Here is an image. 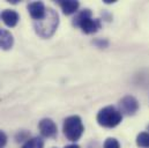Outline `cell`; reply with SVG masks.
Listing matches in <instances>:
<instances>
[{
    "label": "cell",
    "mask_w": 149,
    "mask_h": 148,
    "mask_svg": "<svg viewBox=\"0 0 149 148\" xmlns=\"http://www.w3.org/2000/svg\"><path fill=\"white\" fill-rule=\"evenodd\" d=\"M14 44V38L12 34L6 30L0 28V49L2 50H9Z\"/></svg>",
    "instance_id": "9c48e42d"
},
{
    "label": "cell",
    "mask_w": 149,
    "mask_h": 148,
    "mask_svg": "<svg viewBox=\"0 0 149 148\" xmlns=\"http://www.w3.org/2000/svg\"><path fill=\"white\" fill-rule=\"evenodd\" d=\"M1 20L3 21V23L9 27V28H13L17 24L19 20H20V16L19 14L15 12V10H12V9H5L1 12Z\"/></svg>",
    "instance_id": "ba28073f"
},
{
    "label": "cell",
    "mask_w": 149,
    "mask_h": 148,
    "mask_svg": "<svg viewBox=\"0 0 149 148\" xmlns=\"http://www.w3.org/2000/svg\"><path fill=\"white\" fill-rule=\"evenodd\" d=\"M7 144V135L5 134V132L0 131V148H3Z\"/></svg>",
    "instance_id": "5bb4252c"
},
{
    "label": "cell",
    "mask_w": 149,
    "mask_h": 148,
    "mask_svg": "<svg viewBox=\"0 0 149 148\" xmlns=\"http://www.w3.org/2000/svg\"><path fill=\"white\" fill-rule=\"evenodd\" d=\"M38 128L40 131V134L43 137L46 138H52L57 134V125L54 124V121L50 118H44L39 121L38 124Z\"/></svg>",
    "instance_id": "8992f818"
},
{
    "label": "cell",
    "mask_w": 149,
    "mask_h": 148,
    "mask_svg": "<svg viewBox=\"0 0 149 148\" xmlns=\"http://www.w3.org/2000/svg\"><path fill=\"white\" fill-rule=\"evenodd\" d=\"M119 108H120V112H124L125 114L132 116L139 109V102L133 96H125L124 98L120 100Z\"/></svg>",
    "instance_id": "5b68a950"
},
{
    "label": "cell",
    "mask_w": 149,
    "mask_h": 148,
    "mask_svg": "<svg viewBox=\"0 0 149 148\" xmlns=\"http://www.w3.org/2000/svg\"><path fill=\"white\" fill-rule=\"evenodd\" d=\"M58 3L61 7L64 14H66V15L73 14V13H75L77 10V8H79V2L74 1V0H67V1L60 0V1H58Z\"/></svg>",
    "instance_id": "30bf717a"
},
{
    "label": "cell",
    "mask_w": 149,
    "mask_h": 148,
    "mask_svg": "<svg viewBox=\"0 0 149 148\" xmlns=\"http://www.w3.org/2000/svg\"><path fill=\"white\" fill-rule=\"evenodd\" d=\"M148 130H149V126H148Z\"/></svg>",
    "instance_id": "2e32d148"
},
{
    "label": "cell",
    "mask_w": 149,
    "mask_h": 148,
    "mask_svg": "<svg viewBox=\"0 0 149 148\" xmlns=\"http://www.w3.org/2000/svg\"><path fill=\"white\" fill-rule=\"evenodd\" d=\"M136 145L139 147L149 148V132H141L136 137Z\"/></svg>",
    "instance_id": "8fae6325"
},
{
    "label": "cell",
    "mask_w": 149,
    "mask_h": 148,
    "mask_svg": "<svg viewBox=\"0 0 149 148\" xmlns=\"http://www.w3.org/2000/svg\"><path fill=\"white\" fill-rule=\"evenodd\" d=\"M65 148H80V146H77V145H68V146H66Z\"/></svg>",
    "instance_id": "9a60e30c"
},
{
    "label": "cell",
    "mask_w": 149,
    "mask_h": 148,
    "mask_svg": "<svg viewBox=\"0 0 149 148\" xmlns=\"http://www.w3.org/2000/svg\"><path fill=\"white\" fill-rule=\"evenodd\" d=\"M64 134L70 141H76L81 138L84 127L82 120L79 116H71L65 119L64 121Z\"/></svg>",
    "instance_id": "277c9868"
},
{
    "label": "cell",
    "mask_w": 149,
    "mask_h": 148,
    "mask_svg": "<svg viewBox=\"0 0 149 148\" xmlns=\"http://www.w3.org/2000/svg\"><path fill=\"white\" fill-rule=\"evenodd\" d=\"M123 114L114 107H105L97 113V123L103 127H116L120 124Z\"/></svg>",
    "instance_id": "3957f363"
},
{
    "label": "cell",
    "mask_w": 149,
    "mask_h": 148,
    "mask_svg": "<svg viewBox=\"0 0 149 148\" xmlns=\"http://www.w3.org/2000/svg\"><path fill=\"white\" fill-rule=\"evenodd\" d=\"M44 146V142L40 138H33V139H29L22 148H43Z\"/></svg>",
    "instance_id": "7c38bea8"
},
{
    "label": "cell",
    "mask_w": 149,
    "mask_h": 148,
    "mask_svg": "<svg viewBox=\"0 0 149 148\" xmlns=\"http://www.w3.org/2000/svg\"><path fill=\"white\" fill-rule=\"evenodd\" d=\"M103 148H120V144L114 138H108L104 142Z\"/></svg>",
    "instance_id": "4fadbf2b"
},
{
    "label": "cell",
    "mask_w": 149,
    "mask_h": 148,
    "mask_svg": "<svg viewBox=\"0 0 149 148\" xmlns=\"http://www.w3.org/2000/svg\"><path fill=\"white\" fill-rule=\"evenodd\" d=\"M58 24H59L58 13L52 8L46 9V14L42 20L34 22L36 33L38 34V36L43 37V38H49L52 36L56 29L58 28Z\"/></svg>",
    "instance_id": "6da1fadb"
},
{
    "label": "cell",
    "mask_w": 149,
    "mask_h": 148,
    "mask_svg": "<svg viewBox=\"0 0 149 148\" xmlns=\"http://www.w3.org/2000/svg\"><path fill=\"white\" fill-rule=\"evenodd\" d=\"M73 24L76 27H80L84 34H94L98 29H101V21L98 19L91 17L90 9L81 10L74 17Z\"/></svg>",
    "instance_id": "7a4b0ae2"
},
{
    "label": "cell",
    "mask_w": 149,
    "mask_h": 148,
    "mask_svg": "<svg viewBox=\"0 0 149 148\" xmlns=\"http://www.w3.org/2000/svg\"><path fill=\"white\" fill-rule=\"evenodd\" d=\"M28 10H29V14L30 16L35 20H42L45 14H46V8L44 6V3L42 1H35V2H30L28 5Z\"/></svg>",
    "instance_id": "52a82bcc"
}]
</instances>
